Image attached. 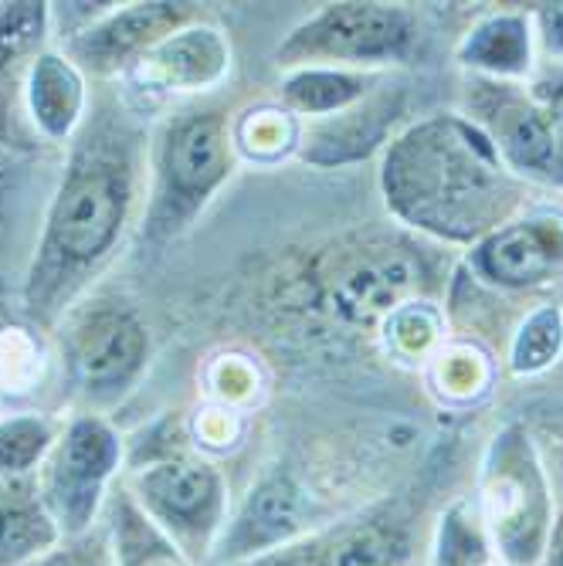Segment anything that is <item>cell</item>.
<instances>
[{
  "label": "cell",
  "instance_id": "6da1fadb",
  "mask_svg": "<svg viewBox=\"0 0 563 566\" xmlns=\"http://www.w3.org/2000/svg\"><path fill=\"white\" fill-rule=\"evenodd\" d=\"M380 184L404 224L448 241L489 238L523 197L486 129L462 116H431L397 136Z\"/></svg>",
  "mask_w": 563,
  "mask_h": 566
},
{
  "label": "cell",
  "instance_id": "7a4b0ae2",
  "mask_svg": "<svg viewBox=\"0 0 563 566\" xmlns=\"http://www.w3.org/2000/svg\"><path fill=\"white\" fill-rule=\"evenodd\" d=\"M133 197L136 164L129 146H79L48 208L41 248L28 279V308L34 316L59 313L85 275L110 259L129 221Z\"/></svg>",
  "mask_w": 563,
  "mask_h": 566
},
{
  "label": "cell",
  "instance_id": "3957f363",
  "mask_svg": "<svg viewBox=\"0 0 563 566\" xmlns=\"http://www.w3.org/2000/svg\"><path fill=\"white\" fill-rule=\"evenodd\" d=\"M476 505L505 566H536L546 556L553 495L523 431H502L489 448Z\"/></svg>",
  "mask_w": 563,
  "mask_h": 566
},
{
  "label": "cell",
  "instance_id": "277c9868",
  "mask_svg": "<svg viewBox=\"0 0 563 566\" xmlns=\"http://www.w3.org/2000/svg\"><path fill=\"white\" fill-rule=\"evenodd\" d=\"M234 167L231 129L221 113L174 119L157 146V180L149 203V234L174 238L184 231Z\"/></svg>",
  "mask_w": 563,
  "mask_h": 566
},
{
  "label": "cell",
  "instance_id": "5b68a950",
  "mask_svg": "<svg viewBox=\"0 0 563 566\" xmlns=\"http://www.w3.org/2000/svg\"><path fill=\"white\" fill-rule=\"evenodd\" d=\"M133 502L194 566L215 556L228 526V482L200 458L153 461L133 479Z\"/></svg>",
  "mask_w": 563,
  "mask_h": 566
},
{
  "label": "cell",
  "instance_id": "8992f818",
  "mask_svg": "<svg viewBox=\"0 0 563 566\" xmlns=\"http://www.w3.org/2000/svg\"><path fill=\"white\" fill-rule=\"evenodd\" d=\"M123 461V441L102 418H75L51 444L38 469V492L62 530V539H75L95 530L102 499Z\"/></svg>",
  "mask_w": 563,
  "mask_h": 566
},
{
  "label": "cell",
  "instance_id": "52a82bcc",
  "mask_svg": "<svg viewBox=\"0 0 563 566\" xmlns=\"http://www.w3.org/2000/svg\"><path fill=\"white\" fill-rule=\"evenodd\" d=\"M415 38V21L390 4H326L310 21L289 31L279 44V65L295 69H340L380 65L400 59Z\"/></svg>",
  "mask_w": 563,
  "mask_h": 566
},
{
  "label": "cell",
  "instance_id": "ba28073f",
  "mask_svg": "<svg viewBox=\"0 0 563 566\" xmlns=\"http://www.w3.org/2000/svg\"><path fill=\"white\" fill-rule=\"evenodd\" d=\"M146 353H149L146 326L123 302H92L72 319L69 329L72 377L95 400H113L126 394L146 367Z\"/></svg>",
  "mask_w": 563,
  "mask_h": 566
},
{
  "label": "cell",
  "instance_id": "9c48e42d",
  "mask_svg": "<svg viewBox=\"0 0 563 566\" xmlns=\"http://www.w3.org/2000/svg\"><path fill=\"white\" fill-rule=\"evenodd\" d=\"M313 499L292 475L279 472L262 479L241 502L238 516L228 520L211 563L215 566H244L262 559L305 533H313Z\"/></svg>",
  "mask_w": 563,
  "mask_h": 566
},
{
  "label": "cell",
  "instance_id": "30bf717a",
  "mask_svg": "<svg viewBox=\"0 0 563 566\" xmlns=\"http://www.w3.org/2000/svg\"><path fill=\"white\" fill-rule=\"evenodd\" d=\"M415 536L404 520L377 512L313 530L244 566H411Z\"/></svg>",
  "mask_w": 563,
  "mask_h": 566
},
{
  "label": "cell",
  "instance_id": "8fae6325",
  "mask_svg": "<svg viewBox=\"0 0 563 566\" xmlns=\"http://www.w3.org/2000/svg\"><path fill=\"white\" fill-rule=\"evenodd\" d=\"M421 279V265L404 248L367 244L356 251H336L323 275V289L336 316L350 323H371L390 316L400 298Z\"/></svg>",
  "mask_w": 563,
  "mask_h": 566
},
{
  "label": "cell",
  "instance_id": "7c38bea8",
  "mask_svg": "<svg viewBox=\"0 0 563 566\" xmlns=\"http://www.w3.org/2000/svg\"><path fill=\"white\" fill-rule=\"evenodd\" d=\"M194 18L187 4H129L113 11L102 21L88 24L69 41V59L95 75H113L119 69H133L153 44L184 28Z\"/></svg>",
  "mask_w": 563,
  "mask_h": 566
},
{
  "label": "cell",
  "instance_id": "4fadbf2b",
  "mask_svg": "<svg viewBox=\"0 0 563 566\" xmlns=\"http://www.w3.org/2000/svg\"><path fill=\"white\" fill-rule=\"evenodd\" d=\"M479 109L489 116L486 136L509 170L563 187V139L536 102L513 92H492Z\"/></svg>",
  "mask_w": 563,
  "mask_h": 566
},
{
  "label": "cell",
  "instance_id": "5bb4252c",
  "mask_svg": "<svg viewBox=\"0 0 563 566\" xmlns=\"http://www.w3.org/2000/svg\"><path fill=\"white\" fill-rule=\"evenodd\" d=\"M231 69V44L211 24H184L129 69L143 92H200Z\"/></svg>",
  "mask_w": 563,
  "mask_h": 566
},
{
  "label": "cell",
  "instance_id": "9a60e30c",
  "mask_svg": "<svg viewBox=\"0 0 563 566\" xmlns=\"http://www.w3.org/2000/svg\"><path fill=\"white\" fill-rule=\"evenodd\" d=\"M563 265V214L540 211L517 224L496 228L476 248V269L505 289H526Z\"/></svg>",
  "mask_w": 563,
  "mask_h": 566
},
{
  "label": "cell",
  "instance_id": "2e32d148",
  "mask_svg": "<svg viewBox=\"0 0 563 566\" xmlns=\"http://www.w3.org/2000/svg\"><path fill=\"white\" fill-rule=\"evenodd\" d=\"M394 113L397 102H390V95H377L364 102V106L356 102V106L336 116L316 119L299 136V157L313 167H340V164L364 160L367 153H374L384 143Z\"/></svg>",
  "mask_w": 563,
  "mask_h": 566
},
{
  "label": "cell",
  "instance_id": "e0dca14e",
  "mask_svg": "<svg viewBox=\"0 0 563 566\" xmlns=\"http://www.w3.org/2000/svg\"><path fill=\"white\" fill-rule=\"evenodd\" d=\"M28 109L48 139H69L85 113L82 69L62 51H41L28 72Z\"/></svg>",
  "mask_w": 563,
  "mask_h": 566
},
{
  "label": "cell",
  "instance_id": "ac0fdd59",
  "mask_svg": "<svg viewBox=\"0 0 563 566\" xmlns=\"http://www.w3.org/2000/svg\"><path fill=\"white\" fill-rule=\"evenodd\" d=\"M62 543L34 479L0 482V566H28Z\"/></svg>",
  "mask_w": 563,
  "mask_h": 566
},
{
  "label": "cell",
  "instance_id": "d6986e66",
  "mask_svg": "<svg viewBox=\"0 0 563 566\" xmlns=\"http://www.w3.org/2000/svg\"><path fill=\"white\" fill-rule=\"evenodd\" d=\"M377 78L371 72H350V69H295L282 78V102L299 113L326 119L336 116L356 102H364Z\"/></svg>",
  "mask_w": 563,
  "mask_h": 566
},
{
  "label": "cell",
  "instance_id": "ffe728a7",
  "mask_svg": "<svg viewBox=\"0 0 563 566\" xmlns=\"http://www.w3.org/2000/svg\"><path fill=\"white\" fill-rule=\"evenodd\" d=\"M458 59L469 69H482L489 75H523L530 72L533 44H530V24L520 14H492L479 21L462 48Z\"/></svg>",
  "mask_w": 563,
  "mask_h": 566
},
{
  "label": "cell",
  "instance_id": "44dd1931",
  "mask_svg": "<svg viewBox=\"0 0 563 566\" xmlns=\"http://www.w3.org/2000/svg\"><path fill=\"white\" fill-rule=\"evenodd\" d=\"M110 539H113L116 566H194L157 526L143 516L133 495H126L123 505L116 509V523H113Z\"/></svg>",
  "mask_w": 563,
  "mask_h": 566
},
{
  "label": "cell",
  "instance_id": "7402d4cb",
  "mask_svg": "<svg viewBox=\"0 0 563 566\" xmlns=\"http://www.w3.org/2000/svg\"><path fill=\"white\" fill-rule=\"evenodd\" d=\"M492 536L479 516L476 502H455L438 526L435 566H489Z\"/></svg>",
  "mask_w": 563,
  "mask_h": 566
},
{
  "label": "cell",
  "instance_id": "603a6c76",
  "mask_svg": "<svg viewBox=\"0 0 563 566\" xmlns=\"http://www.w3.org/2000/svg\"><path fill=\"white\" fill-rule=\"evenodd\" d=\"M55 438V424L38 415L0 421V482L31 479L34 469H41V461L48 458Z\"/></svg>",
  "mask_w": 563,
  "mask_h": 566
},
{
  "label": "cell",
  "instance_id": "cb8c5ba5",
  "mask_svg": "<svg viewBox=\"0 0 563 566\" xmlns=\"http://www.w3.org/2000/svg\"><path fill=\"white\" fill-rule=\"evenodd\" d=\"M563 346V313L556 305H543L533 316H526L523 329L513 339L509 367L513 374H540L560 356Z\"/></svg>",
  "mask_w": 563,
  "mask_h": 566
},
{
  "label": "cell",
  "instance_id": "d4e9b609",
  "mask_svg": "<svg viewBox=\"0 0 563 566\" xmlns=\"http://www.w3.org/2000/svg\"><path fill=\"white\" fill-rule=\"evenodd\" d=\"M387 336L400 353H421L438 336V316L425 302H400L387 316Z\"/></svg>",
  "mask_w": 563,
  "mask_h": 566
},
{
  "label": "cell",
  "instance_id": "484cf974",
  "mask_svg": "<svg viewBox=\"0 0 563 566\" xmlns=\"http://www.w3.org/2000/svg\"><path fill=\"white\" fill-rule=\"evenodd\" d=\"M28 566H116V553H113L110 533L92 530L85 536L62 539L55 549H48Z\"/></svg>",
  "mask_w": 563,
  "mask_h": 566
},
{
  "label": "cell",
  "instance_id": "4316f807",
  "mask_svg": "<svg viewBox=\"0 0 563 566\" xmlns=\"http://www.w3.org/2000/svg\"><path fill=\"white\" fill-rule=\"evenodd\" d=\"M251 116L254 119H244L238 126L234 139L251 153H259V157H275V153L285 149V143H299L285 113H251Z\"/></svg>",
  "mask_w": 563,
  "mask_h": 566
},
{
  "label": "cell",
  "instance_id": "83f0119b",
  "mask_svg": "<svg viewBox=\"0 0 563 566\" xmlns=\"http://www.w3.org/2000/svg\"><path fill=\"white\" fill-rule=\"evenodd\" d=\"M48 21L44 4H0V55L28 48Z\"/></svg>",
  "mask_w": 563,
  "mask_h": 566
},
{
  "label": "cell",
  "instance_id": "f1b7e54d",
  "mask_svg": "<svg viewBox=\"0 0 563 566\" xmlns=\"http://www.w3.org/2000/svg\"><path fill=\"white\" fill-rule=\"evenodd\" d=\"M536 106L550 116V123H553V129L560 133V139H563V75H556V78H546V82H540L536 85Z\"/></svg>",
  "mask_w": 563,
  "mask_h": 566
},
{
  "label": "cell",
  "instance_id": "f546056e",
  "mask_svg": "<svg viewBox=\"0 0 563 566\" xmlns=\"http://www.w3.org/2000/svg\"><path fill=\"white\" fill-rule=\"evenodd\" d=\"M540 24H543V38L550 48L563 51V4H546L540 11Z\"/></svg>",
  "mask_w": 563,
  "mask_h": 566
},
{
  "label": "cell",
  "instance_id": "4dcf8cb0",
  "mask_svg": "<svg viewBox=\"0 0 563 566\" xmlns=\"http://www.w3.org/2000/svg\"><path fill=\"white\" fill-rule=\"evenodd\" d=\"M0 59H4V55H0Z\"/></svg>",
  "mask_w": 563,
  "mask_h": 566
}]
</instances>
